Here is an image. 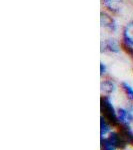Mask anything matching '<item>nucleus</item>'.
Returning a JSON list of instances; mask_svg holds the SVG:
<instances>
[{
	"label": "nucleus",
	"mask_w": 133,
	"mask_h": 150,
	"mask_svg": "<svg viewBox=\"0 0 133 150\" xmlns=\"http://www.w3.org/2000/svg\"><path fill=\"white\" fill-rule=\"evenodd\" d=\"M120 17L112 13L101 9L100 11V28L104 35L119 36L122 24L119 20Z\"/></svg>",
	"instance_id": "obj_1"
},
{
	"label": "nucleus",
	"mask_w": 133,
	"mask_h": 150,
	"mask_svg": "<svg viewBox=\"0 0 133 150\" xmlns=\"http://www.w3.org/2000/svg\"><path fill=\"white\" fill-rule=\"evenodd\" d=\"M123 52L122 45L118 36L104 35L100 39V53L110 56H118Z\"/></svg>",
	"instance_id": "obj_2"
},
{
	"label": "nucleus",
	"mask_w": 133,
	"mask_h": 150,
	"mask_svg": "<svg viewBox=\"0 0 133 150\" xmlns=\"http://www.w3.org/2000/svg\"><path fill=\"white\" fill-rule=\"evenodd\" d=\"M100 115L109 121L113 127L119 126V121L117 117V108L114 106L113 100L110 96H102L100 97Z\"/></svg>",
	"instance_id": "obj_3"
},
{
	"label": "nucleus",
	"mask_w": 133,
	"mask_h": 150,
	"mask_svg": "<svg viewBox=\"0 0 133 150\" xmlns=\"http://www.w3.org/2000/svg\"><path fill=\"white\" fill-rule=\"evenodd\" d=\"M118 37L121 42L123 52L129 56L133 53V18L128 19L124 24H122Z\"/></svg>",
	"instance_id": "obj_4"
},
{
	"label": "nucleus",
	"mask_w": 133,
	"mask_h": 150,
	"mask_svg": "<svg viewBox=\"0 0 133 150\" xmlns=\"http://www.w3.org/2000/svg\"><path fill=\"white\" fill-rule=\"evenodd\" d=\"M101 9L121 17L126 10L127 0H100Z\"/></svg>",
	"instance_id": "obj_5"
},
{
	"label": "nucleus",
	"mask_w": 133,
	"mask_h": 150,
	"mask_svg": "<svg viewBox=\"0 0 133 150\" xmlns=\"http://www.w3.org/2000/svg\"><path fill=\"white\" fill-rule=\"evenodd\" d=\"M117 117L119 125H130L133 123V103L128 106L117 107Z\"/></svg>",
	"instance_id": "obj_6"
},
{
	"label": "nucleus",
	"mask_w": 133,
	"mask_h": 150,
	"mask_svg": "<svg viewBox=\"0 0 133 150\" xmlns=\"http://www.w3.org/2000/svg\"><path fill=\"white\" fill-rule=\"evenodd\" d=\"M117 88V83L115 82L114 79L109 76L103 77L100 82V92L102 96H110V97H112V95L116 92Z\"/></svg>",
	"instance_id": "obj_7"
},
{
	"label": "nucleus",
	"mask_w": 133,
	"mask_h": 150,
	"mask_svg": "<svg viewBox=\"0 0 133 150\" xmlns=\"http://www.w3.org/2000/svg\"><path fill=\"white\" fill-rule=\"evenodd\" d=\"M107 136H108V138H109L111 141L114 143L116 148H117L118 150L126 149L127 146L129 145L128 144V142L126 141V139L123 137V135L119 131H114V130H112V131H111Z\"/></svg>",
	"instance_id": "obj_8"
},
{
	"label": "nucleus",
	"mask_w": 133,
	"mask_h": 150,
	"mask_svg": "<svg viewBox=\"0 0 133 150\" xmlns=\"http://www.w3.org/2000/svg\"><path fill=\"white\" fill-rule=\"evenodd\" d=\"M113 125L108 121L106 118L100 115V138L106 137L109 133L112 131Z\"/></svg>",
	"instance_id": "obj_9"
},
{
	"label": "nucleus",
	"mask_w": 133,
	"mask_h": 150,
	"mask_svg": "<svg viewBox=\"0 0 133 150\" xmlns=\"http://www.w3.org/2000/svg\"><path fill=\"white\" fill-rule=\"evenodd\" d=\"M120 89L129 102H133V86L128 81L120 82Z\"/></svg>",
	"instance_id": "obj_10"
},
{
	"label": "nucleus",
	"mask_w": 133,
	"mask_h": 150,
	"mask_svg": "<svg viewBox=\"0 0 133 150\" xmlns=\"http://www.w3.org/2000/svg\"><path fill=\"white\" fill-rule=\"evenodd\" d=\"M100 149L101 150H117L114 143L108 138V136L100 138Z\"/></svg>",
	"instance_id": "obj_11"
},
{
	"label": "nucleus",
	"mask_w": 133,
	"mask_h": 150,
	"mask_svg": "<svg viewBox=\"0 0 133 150\" xmlns=\"http://www.w3.org/2000/svg\"><path fill=\"white\" fill-rule=\"evenodd\" d=\"M99 69H100V76H101V78L108 76V65L106 64V62H104L103 60H101V61H100Z\"/></svg>",
	"instance_id": "obj_12"
},
{
	"label": "nucleus",
	"mask_w": 133,
	"mask_h": 150,
	"mask_svg": "<svg viewBox=\"0 0 133 150\" xmlns=\"http://www.w3.org/2000/svg\"><path fill=\"white\" fill-rule=\"evenodd\" d=\"M132 103H133V102H132Z\"/></svg>",
	"instance_id": "obj_13"
}]
</instances>
